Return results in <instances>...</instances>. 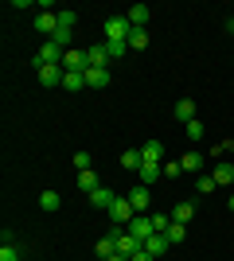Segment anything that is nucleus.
I'll return each instance as SVG.
<instances>
[{"instance_id": "obj_1", "label": "nucleus", "mask_w": 234, "mask_h": 261, "mask_svg": "<svg viewBox=\"0 0 234 261\" xmlns=\"http://www.w3.org/2000/svg\"><path fill=\"white\" fill-rule=\"evenodd\" d=\"M129 32H133V23L125 16H110L106 20V43H129Z\"/></svg>"}, {"instance_id": "obj_2", "label": "nucleus", "mask_w": 234, "mask_h": 261, "mask_svg": "<svg viewBox=\"0 0 234 261\" xmlns=\"http://www.w3.org/2000/svg\"><path fill=\"white\" fill-rule=\"evenodd\" d=\"M106 215H110V222L113 226H129V222H133V203H129V199H117V203H113L110 211H106Z\"/></svg>"}, {"instance_id": "obj_3", "label": "nucleus", "mask_w": 234, "mask_h": 261, "mask_svg": "<svg viewBox=\"0 0 234 261\" xmlns=\"http://www.w3.org/2000/svg\"><path fill=\"white\" fill-rule=\"evenodd\" d=\"M125 230H129L133 238L148 242V238H152V234H156V230H152V215H133V222H129V226H125Z\"/></svg>"}, {"instance_id": "obj_4", "label": "nucleus", "mask_w": 234, "mask_h": 261, "mask_svg": "<svg viewBox=\"0 0 234 261\" xmlns=\"http://www.w3.org/2000/svg\"><path fill=\"white\" fill-rule=\"evenodd\" d=\"M35 70H39V86H63V78H67L63 63H51V66H35Z\"/></svg>"}, {"instance_id": "obj_5", "label": "nucleus", "mask_w": 234, "mask_h": 261, "mask_svg": "<svg viewBox=\"0 0 234 261\" xmlns=\"http://www.w3.org/2000/svg\"><path fill=\"white\" fill-rule=\"evenodd\" d=\"M125 199L133 203V211H137V215H148V207H152V191H148L145 184H141V187H133V191H129Z\"/></svg>"}, {"instance_id": "obj_6", "label": "nucleus", "mask_w": 234, "mask_h": 261, "mask_svg": "<svg viewBox=\"0 0 234 261\" xmlns=\"http://www.w3.org/2000/svg\"><path fill=\"white\" fill-rule=\"evenodd\" d=\"M63 55H67V51H63V47L47 39V43L39 47V55H35V66H51V63H63Z\"/></svg>"}, {"instance_id": "obj_7", "label": "nucleus", "mask_w": 234, "mask_h": 261, "mask_svg": "<svg viewBox=\"0 0 234 261\" xmlns=\"http://www.w3.org/2000/svg\"><path fill=\"white\" fill-rule=\"evenodd\" d=\"M35 32L39 35H55L59 32V12H39V16H35Z\"/></svg>"}, {"instance_id": "obj_8", "label": "nucleus", "mask_w": 234, "mask_h": 261, "mask_svg": "<svg viewBox=\"0 0 234 261\" xmlns=\"http://www.w3.org/2000/svg\"><path fill=\"white\" fill-rule=\"evenodd\" d=\"M141 250H145V242H141V238H133L129 230H125L121 238H117V253H121V257H133V253H141Z\"/></svg>"}, {"instance_id": "obj_9", "label": "nucleus", "mask_w": 234, "mask_h": 261, "mask_svg": "<svg viewBox=\"0 0 234 261\" xmlns=\"http://www.w3.org/2000/svg\"><path fill=\"white\" fill-rule=\"evenodd\" d=\"M137 175H141V184H145V187H152L156 179H164V164H156V160H145V168H141Z\"/></svg>"}, {"instance_id": "obj_10", "label": "nucleus", "mask_w": 234, "mask_h": 261, "mask_svg": "<svg viewBox=\"0 0 234 261\" xmlns=\"http://www.w3.org/2000/svg\"><path fill=\"white\" fill-rule=\"evenodd\" d=\"M86 86L90 90H106V86H110V70H101V66H86Z\"/></svg>"}, {"instance_id": "obj_11", "label": "nucleus", "mask_w": 234, "mask_h": 261, "mask_svg": "<svg viewBox=\"0 0 234 261\" xmlns=\"http://www.w3.org/2000/svg\"><path fill=\"white\" fill-rule=\"evenodd\" d=\"M113 203H117V195H113L110 187H98V191L90 195V207H98V211H110Z\"/></svg>"}, {"instance_id": "obj_12", "label": "nucleus", "mask_w": 234, "mask_h": 261, "mask_svg": "<svg viewBox=\"0 0 234 261\" xmlns=\"http://www.w3.org/2000/svg\"><path fill=\"white\" fill-rule=\"evenodd\" d=\"M148 16H152V8H148V4H133V8L125 12V20L133 23V28H145V23H148Z\"/></svg>"}, {"instance_id": "obj_13", "label": "nucleus", "mask_w": 234, "mask_h": 261, "mask_svg": "<svg viewBox=\"0 0 234 261\" xmlns=\"http://www.w3.org/2000/svg\"><path fill=\"white\" fill-rule=\"evenodd\" d=\"M86 51H74V47H70L67 55H63V70H86Z\"/></svg>"}, {"instance_id": "obj_14", "label": "nucleus", "mask_w": 234, "mask_h": 261, "mask_svg": "<svg viewBox=\"0 0 234 261\" xmlns=\"http://www.w3.org/2000/svg\"><path fill=\"white\" fill-rule=\"evenodd\" d=\"M121 168H129V172H141V168H145V156H141V148H125V152H121Z\"/></svg>"}, {"instance_id": "obj_15", "label": "nucleus", "mask_w": 234, "mask_h": 261, "mask_svg": "<svg viewBox=\"0 0 234 261\" xmlns=\"http://www.w3.org/2000/svg\"><path fill=\"white\" fill-rule=\"evenodd\" d=\"M86 63H90V66H101V70H106V63H110V51H106V43L86 47Z\"/></svg>"}, {"instance_id": "obj_16", "label": "nucleus", "mask_w": 234, "mask_h": 261, "mask_svg": "<svg viewBox=\"0 0 234 261\" xmlns=\"http://www.w3.org/2000/svg\"><path fill=\"white\" fill-rule=\"evenodd\" d=\"M63 90H70V94L86 90V70H67V78H63Z\"/></svg>"}, {"instance_id": "obj_17", "label": "nucleus", "mask_w": 234, "mask_h": 261, "mask_svg": "<svg viewBox=\"0 0 234 261\" xmlns=\"http://www.w3.org/2000/svg\"><path fill=\"white\" fill-rule=\"evenodd\" d=\"M172 113H176V121H184V125H188V121H195V101H191V98H179Z\"/></svg>"}, {"instance_id": "obj_18", "label": "nucleus", "mask_w": 234, "mask_h": 261, "mask_svg": "<svg viewBox=\"0 0 234 261\" xmlns=\"http://www.w3.org/2000/svg\"><path fill=\"white\" fill-rule=\"evenodd\" d=\"M94 253H98L101 261H110L113 253H117V238H113V234H106V238H98V246H94Z\"/></svg>"}, {"instance_id": "obj_19", "label": "nucleus", "mask_w": 234, "mask_h": 261, "mask_svg": "<svg viewBox=\"0 0 234 261\" xmlns=\"http://www.w3.org/2000/svg\"><path fill=\"white\" fill-rule=\"evenodd\" d=\"M141 156H145V160L164 164V144H160V141H145V144H141Z\"/></svg>"}, {"instance_id": "obj_20", "label": "nucleus", "mask_w": 234, "mask_h": 261, "mask_svg": "<svg viewBox=\"0 0 234 261\" xmlns=\"http://www.w3.org/2000/svg\"><path fill=\"white\" fill-rule=\"evenodd\" d=\"M168 246H172V242H168L164 234H152V238L145 242V250L152 253V257H164V250H168Z\"/></svg>"}, {"instance_id": "obj_21", "label": "nucleus", "mask_w": 234, "mask_h": 261, "mask_svg": "<svg viewBox=\"0 0 234 261\" xmlns=\"http://www.w3.org/2000/svg\"><path fill=\"white\" fill-rule=\"evenodd\" d=\"M211 175H215V184H219V187H234V168H230V164H219Z\"/></svg>"}, {"instance_id": "obj_22", "label": "nucleus", "mask_w": 234, "mask_h": 261, "mask_svg": "<svg viewBox=\"0 0 234 261\" xmlns=\"http://www.w3.org/2000/svg\"><path fill=\"white\" fill-rule=\"evenodd\" d=\"M164 238H168V242H172V246H179V242L188 238V226H184V222H176V218H172V226H168V230H164Z\"/></svg>"}, {"instance_id": "obj_23", "label": "nucleus", "mask_w": 234, "mask_h": 261, "mask_svg": "<svg viewBox=\"0 0 234 261\" xmlns=\"http://www.w3.org/2000/svg\"><path fill=\"white\" fill-rule=\"evenodd\" d=\"M148 47V32L145 28H133V32H129V51H145Z\"/></svg>"}, {"instance_id": "obj_24", "label": "nucleus", "mask_w": 234, "mask_h": 261, "mask_svg": "<svg viewBox=\"0 0 234 261\" xmlns=\"http://www.w3.org/2000/svg\"><path fill=\"white\" fill-rule=\"evenodd\" d=\"M179 164H184V172H191V175H203V156H199V152H188Z\"/></svg>"}, {"instance_id": "obj_25", "label": "nucleus", "mask_w": 234, "mask_h": 261, "mask_svg": "<svg viewBox=\"0 0 234 261\" xmlns=\"http://www.w3.org/2000/svg\"><path fill=\"white\" fill-rule=\"evenodd\" d=\"M78 187H82V191H86V195H94V191H98V175L94 172H78Z\"/></svg>"}, {"instance_id": "obj_26", "label": "nucleus", "mask_w": 234, "mask_h": 261, "mask_svg": "<svg viewBox=\"0 0 234 261\" xmlns=\"http://www.w3.org/2000/svg\"><path fill=\"white\" fill-rule=\"evenodd\" d=\"M172 218H176V222H184V226H188L191 218H195V203H179V207L172 211Z\"/></svg>"}, {"instance_id": "obj_27", "label": "nucleus", "mask_w": 234, "mask_h": 261, "mask_svg": "<svg viewBox=\"0 0 234 261\" xmlns=\"http://www.w3.org/2000/svg\"><path fill=\"white\" fill-rule=\"evenodd\" d=\"M168 226H172V215H164V211H152V230H156V234H164Z\"/></svg>"}, {"instance_id": "obj_28", "label": "nucleus", "mask_w": 234, "mask_h": 261, "mask_svg": "<svg viewBox=\"0 0 234 261\" xmlns=\"http://www.w3.org/2000/svg\"><path fill=\"white\" fill-rule=\"evenodd\" d=\"M59 203H63L59 191H43V195H39V207H43V211H59Z\"/></svg>"}, {"instance_id": "obj_29", "label": "nucleus", "mask_w": 234, "mask_h": 261, "mask_svg": "<svg viewBox=\"0 0 234 261\" xmlns=\"http://www.w3.org/2000/svg\"><path fill=\"white\" fill-rule=\"evenodd\" d=\"M215 187H219V184H215V175H199V179H195V191H199V195H211Z\"/></svg>"}, {"instance_id": "obj_30", "label": "nucleus", "mask_w": 234, "mask_h": 261, "mask_svg": "<svg viewBox=\"0 0 234 261\" xmlns=\"http://www.w3.org/2000/svg\"><path fill=\"white\" fill-rule=\"evenodd\" d=\"M0 261H20V246H16V242L0 246Z\"/></svg>"}, {"instance_id": "obj_31", "label": "nucleus", "mask_w": 234, "mask_h": 261, "mask_svg": "<svg viewBox=\"0 0 234 261\" xmlns=\"http://www.w3.org/2000/svg\"><path fill=\"white\" fill-rule=\"evenodd\" d=\"M51 43H59L63 51H70V32H67V28H59V32L51 35Z\"/></svg>"}, {"instance_id": "obj_32", "label": "nucleus", "mask_w": 234, "mask_h": 261, "mask_svg": "<svg viewBox=\"0 0 234 261\" xmlns=\"http://www.w3.org/2000/svg\"><path fill=\"white\" fill-rule=\"evenodd\" d=\"M179 172H184V164H179V160H164V179H176Z\"/></svg>"}, {"instance_id": "obj_33", "label": "nucleus", "mask_w": 234, "mask_h": 261, "mask_svg": "<svg viewBox=\"0 0 234 261\" xmlns=\"http://www.w3.org/2000/svg\"><path fill=\"white\" fill-rule=\"evenodd\" d=\"M184 133H188L191 141H199V137H203V121H188V125H184Z\"/></svg>"}, {"instance_id": "obj_34", "label": "nucleus", "mask_w": 234, "mask_h": 261, "mask_svg": "<svg viewBox=\"0 0 234 261\" xmlns=\"http://www.w3.org/2000/svg\"><path fill=\"white\" fill-rule=\"evenodd\" d=\"M59 28H67V32L74 28V12H70V8H63V12H59Z\"/></svg>"}, {"instance_id": "obj_35", "label": "nucleus", "mask_w": 234, "mask_h": 261, "mask_svg": "<svg viewBox=\"0 0 234 261\" xmlns=\"http://www.w3.org/2000/svg\"><path fill=\"white\" fill-rule=\"evenodd\" d=\"M90 164H94V160H90V152H78L74 156V168H78V172H90Z\"/></svg>"}, {"instance_id": "obj_36", "label": "nucleus", "mask_w": 234, "mask_h": 261, "mask_svg": "<svg viewBox=\"0 0 234 261\" xmlns=\"http://www.w3.org/2000/svg\"><path fill=\"white\" fill-rule=\"evenodd\" d=\"M106 51H110V59H121L129 51V43H106Z\"/></svg>"}, {"instance_id": "obj_37", "label": "nucleus", "mask_w": 234, "mask_h": 261, "mask_svg": "<svg viewBox=\"0 0 234 261\" xmlns=\"http://www.w3.org/2000/svg\"><path fill=\"white\" fill-rule=\"evenodd\" d=\"M215 152H219V156H230V152H234V141H223L219 148H215Z\"/></svg>"}, {"instance_id": "obj_38", "label": "nucleus", "mask_w": 234, "mask_h": 261, "mask_svg": "<svg viewBox=\"0 0 234 261\" xmlns=\"http://www.w3.org/2000/svg\"><path fill=\"white\" fill-rule=\"evenodd\" d=\"M129 261H156V257H152V253H148V250H141V253H133V257H129Z\"/></svg>"}, {"instance_id": "obj_39", "label": "nucleus", "mask_w": 234, "mask_h": 261, "mask_svg": "<svg viewBox=\"0 0 234 261\" xmlns=\"http://www.w3.org/2000/svg\"><path fill=\"white\" fill-rule=\"evenodd\" d=\"M226 32H230V35H234V16H230V20H226Z\"/></svg>"}, {"instance_id": "obj_40", "label": "nucleus", "mask_w": 234, "mask_h": 261, "mask_svg": "<svg viewBox=\"0 0 234 261\" xmlns=\"http://www.w3.org/2000/svg\"><path fill=\"white\" fill-rule=\"evenodd\" d=\"M110 261H129V257H121V253H113V257H110Z\"/></svg>"}, {"instance_id": "obj_41", "label": "nucleus", "mask_w": 234, "mask_h": 261, "mask_svg": "<svg viewBox=\"0 0 234 261\" xmlns=\"http://www.w3.org/2000/svg\"><path fill=\"white\" fill-rule=\"evenodd\" d=\"M230 211H234V187H230Z\"/></svg>"}]
</instances>
